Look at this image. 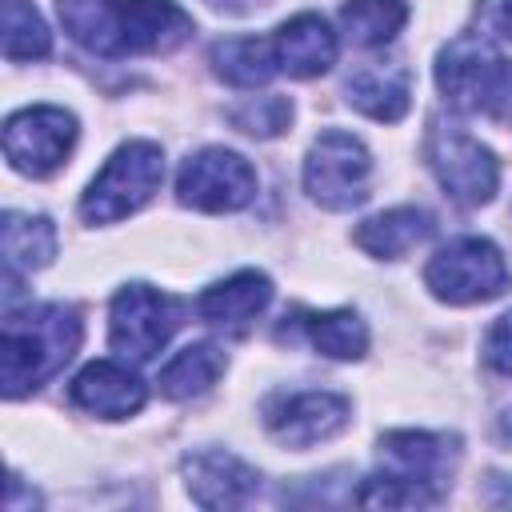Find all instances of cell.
<instances>
[{
  "label": "cell",
  "mask_w": 512,
  "mask_h": 512,
  "mask_svg": "<svg viewBox=\"0 0 512 512\" xmlns=\"http://www.w3.org/2000/svg\"><path fill=\"white\" fill-rule=\"evenodd\" d=\"M64 32L104 60L172 52L192 36V16L172 0H56Z\"/></svg>",
  "instance_id": "obj_1"
},
{
  "label": "cell",
  "mask_w": 512,
  "mask_h": 512,
  "mask_svg": "<svg viewBox=\"0 0 512 512\" xmlns=\"http://www.w3.org/2000/svg\"><path fill=\"white\" fill-rule=\"evenodd\" d=\"M84 324L68 304H36V308H8L4 336H0V380L4 396H28L44 380H52L72 352L80 348Z\"/></svg>",
  "instance_id": "obj_2"
},
{
  "label": "cell",
  "mask_w": 512,
  "mask_h": 512,
  "mask_svg": "<svg viewBox=\"0 0 512 512\" xmlns=\"http://www.w3.org/2000/svg\"><path fill=\"white\" fill-rule=\"evenodd\" d=\"M164 180V152L152 140H128L120 144L108 164L96 172L80 200V216L88 224H116L132 212H140Z\"/></svg>",
  "instance_id": "obj_3"
},
{
  "label": "cell",
  "mask_w": 512,
  "mask_h": 512,
  "mask_svg": "<svg viewBox=\"0 0 512 512\" xmlns=\"http://www.w3.org/2000/svg\"><path fill=\"white\" fill-rule=\"evenodd\" d=\"M436 84L448 96V104L512 124V60L492 52L488 44H448L436 64Z\"/></svg>",
  "instance_id": "obj_4"
},
{
  "label": "cell",
  "mask_w": 512,
  "mask_h": 512,
  "mask_svg": "<svg viewBox=\"0 0 512 512\" xmlns=\"http://www.w3.org/2000/svg\"><path fill=\"white\" fill-rule=\"evenodd\" d=\"M424 284L444 304H484L508 288V264L492 240L460 236L428 260Z\"/></svg>",
  "instance_id": "obj_5"
},
{
  "label": "cell",
  "mask_w": 512,
  "mask_h": 512,
  "mask_svg": "<svg viewBox=\"0 0 512 512\" xmlns=\"http://www.w3.org/2000/svg\"><path fill=\"white\" fill-rule=\"evenodd\" d=\"M368 176H372L368 148L340 128L320 132L316 144L308 148L304 192L328 212H348V208L364 204L368 200Z\"/></svg>",
  "instance_id": "obj_6"
},
{
  "label": "cell",
  "mask_w": 512,
  "mask_h": 512,
  "mask_svg": "<svg viewBox=\"0 0 512 512\" xmlns=\"http://www.w3.org/2000/svg\"><path fill=\"white\" fill-rule=\"evenodd\" d=\"M180 328V304L152 284H124L112 296L108 344L132 364L152 360Z\"/></svg>",
  "instance_id": "obj_7"
},
{
  "label": "cell",
  "mask_w": 512,
  "mask_h": 512,
  "mask_svg": "<svg viewBox=\"0 0 512 512\" xmlns=\"http://www.w3.org/2000/svg\"><path fill=\"white\" fill-rule=\"evenodd\" d=\"M424 152H428V164H432L440 188H444L452 200L476 208V204H488V200L496 196L500 164H496V156H492L480 140H472L464 128L444 124V120H432Z\"/></svg>",
  "instance_id": "obj_8"
},
{
  "label": "cell",
  "mask_w": 512,
  "mask_h": 512,
  "mask_svg": "<svg viewBox=\"0 0 512 512\" xmlns=\"http://www.w3.org/2000/svg\"><path fill=\"white\" fill-rule=\"evenodd\" d=\"M76 144V116L56 104H36L4 124V156L24 176H52Z\"/></svg>",
  "instance_id": "obj_9"
},
{
  "label": "cell",
  "mask_w": 512,
  "mask_h": 512,
  "mask_svg": "<svg viewBox=\"0 0 512 512\" xmlns=\"http://www.w3.org/2000/svg\"><path fill=\"white\" fill-rule=\"evenodd\" d=\"M176 196L200 212H236L256 196V172L240 152L200 148L176 176Z\"/></svg>",
  "instance_id": "obj_10"
},
{
  "label": "cell",
  "mask_w": 512,
  "mask_h": 512,
  "mask_svg": "<svg viewBox=\"0 0 512 512\" xmlns=\"http://www.w3.org/2000/svg\"><path fill=\"white\" fill-rule=\"evenodd\" d=\"M348 400L336 392H296L268 408V432L288 448H312L332 440L348 424Z\"/></svg>",
  "instance_id": "obj_11"
},
{
  "label": "cell",
  "mask_w": 512,
  "mask_h": 512,
  "mask_svg": "<svg viewBox=\"0 0 512 512\" xmlns=\"http://www.w3.org/2000/svg\"><path fill=\"white\" fill-rule=\"evenodd\" d=\"M256 480L260 476L232 452L208 448V452L184 456V484L200 508H240L252 500Z\"/></svg>",
  "instance_id": "obj_12"
},
{
  "label": "cell",
  "mask_w": 512,
  "mask_h": 512,
  "mask_svg": "<svg viewBox=\"0 0 512 512\" xmlns=\"http://www.w3.org/2000/svg\"><path fill=\"white\" fill-rule=\"evenodd\" d=\"M72 404L92 412V416H104V420H124L132 412L144 408V380L136 372H128L124 364H112V360H92L76 372L72 388H68Z\"/></svg>",
  "instance_id": "obj_13"
},
{
  "label": "cell",
  "mask_w": 512,
  "mask_h": 512,
  "mask_svg": "<svg viewBox=\"0 0 512 512\" xmlns=\"http://www.w3.org/2000/svg\"><path fill=\"white\" fill-rule=\"evenodd\" d=\"M272 56H276V68L296 76V80L320 76L336 64V32L316 12H300L276 28Z\"/></svg>",
  "instance_id": "obj_14"
},
{
  "label": "cell",
  "mask_w": 512,
  "mask_h": 512,
  "mask_svg": "<svg viewBox=\"0 0 512 512\" xmlns=\"http://www.w3.org/2000/svg\"><path fill=\"white\" fill-rule=\"evenodd\" d=\"M268 300H272V280L264 272L248 268V272H236V276L204 288V296L196 300V312H200V320H208L216 328L240 332L268 308Z\"/></svg>",
  "instance_id": "obj_15"
},
{
  "label": "cell",
  "mask_w": 512,
  "mask_h": 512,
  "mask_svg": "<svg viewBox=\"0 0 512 512\" xmlns=\"http://www.w3.org/2000/svg\"><path fill=\"white\" fill-rule=\"evenodd\" d=\"M348 104L372 120L396 124L412 104V72L404 64H360L344 80Z\"/></svg>",
  "instance_id": "obj_16"
},
{
  "label": "cell",
  "mask_w": 512,
  "mask_h": 512,
  "mask_svg": "<svg viewBox=\"0 0 512 512\" xmlns=\"http://www.w3.org/2000/svg\"><path fill=\"white\" fill-rule=\"evenodd\" d=\"M380 456L392 464L396 476L436 488V480L448 472L456 448L448 436H432V432H388L380 440Z\"/></svg>",
  "instance_id": "obj_17"
},
{
  "label": "cell",
  "mask_w": 512,
  "mask_h": 512,
  "mask_svg": "<svg viewBox=\"0 0 512 512\" xmlns=\"http://www.w3.org/2000/svg\"><path fill=\"white\" fill-rule=\"evenodd\" d=\"M428 232H432V216L424 208H388V212H380L356 228V244L368 256L400 260L420 240H428Z\"/></svg>",
  "instance_id": "obj_18"
},
{
  "label": "cell",
  "mask_w": 512,
  "mask_h": 512,
  "mask_svg": "<svg viewBox=\"0 0 512 512\" xmlns=\"http://www.w3.org/2000/svg\"><path fill=\"white\" fill-rule=\"evenodd\" d=\"M220 372H224V352H220L216 344L200 340V344L180 348V352L164 364V372H160V392H164L168 400H192V396H204V392L216 384Z\"/></svg>",
  "instance_id": "obj_19"
},
{
  "label": "cell",
  "mask_w": 512,
  "mask_h": 512,
  "mask_svg": "<svg viewBox=\"0 0 512 512\" xmlns=\"http://www.w3.org/2000/svg\"><path fill=\"white\" fill-rule=\"evenodd\" d=\"M212 64H216V76L236 88H260L272 80V72H280L272 56V40H256V36L220 40L212 48Z\"/></svg>",
  "instance_id": "obj_20"
},
{
  "label": "cell",
  "mask_w": 512,
  "mask_h": 512,
  "mask_svg": "<svg viewBox=\"0 0 512 512\" xmlns=\"http://www.w3.org/2000/svg\"><path fill=\"white\" fill-rule=\"evenodd\" d=\"M56 256V228L44 216H4V264L8 272H36Z\"/></svg>",
  "instance_id": "obj_21"
},
{
  "label": "cell",
  "mask_w": 512,
  "mask_h": 512,
  "mask_svg": "<svg viewBox=\"0 0 512 512\" xmlns=\"http://www.w3.org/2000/svg\"><path fill=\"white\" fill-rule=\"evenodd\" d=\"M404 20H408L404 0H348L340 8L344 36L360 48H384L388 40H396Z\"/></svg>",
  "instance_id": "obj_22"
},
{
  "label": "cell",
  "mask_w": 512,
  "mask_h": 512,
  "mask_svg": "<svg viewBox=\"0 0 512 512\" xmlns=\"http://www.w3.org/2000/svg\"><path fill=\"white\" fill-rule=\"evenodd\" d=\"M308 340L332 356V360H360L368 352V328L352 308H336V312H304L300 316Z\"/></svg>",
  "instance_id": "obj_23"
},
{
  "label": "cell",
  "mask_w": 512,
  "mask_h": 512,
  "mask_svg": "<svg viewBox=\"0 0 512 512\" xmlns=\"http://www.w3.org/2000/svg\"><path fill=\"white\" fill-rule=\"evenodd\" d=\"M52 36L40 12L28 0H4V56L8 60H40L48 56Z\"/></svg>",
  "instance_id": "obj_24"
},
{
  "label": "cell",
  "mask_w": 512,
  "mask_h": 512,
  "mask_svg": "<svg viewBox=\"0 0 512 512\" xmlns=\"http://www.w3.org/2000/svg\"><path fill=\"white\" fill-rule=\"evenodd\" d=\"M356 500L368 504V508H424V504H436L440 492L432 484H420V480H408V476H396V472H380V476L364 480Z\"/></svg>",
  "instance_id": "obj_25"
},
{
  "label": "cell",
  "mask_w": 512,
  "mask_h": 512,
  "mask_svg": "<svg viewBox=\"0 0 512 512\" xmlns=\"http://www.w3.org/2000/svg\"><path fill=\"white\" fill-rule=\"evenodd\" d=\"M228 120H232L240 132H248V136H276V132L288 128L292 108H288L284 96H252L248 104L232 108Z\"/></svg>",
  "instance_id": "obj_26"
},
{
  "label": "cell",
  "mask_w": 512,
  "mask_h": 512,
  "mask_svg": "<svg viewBox=\"0 0 512 512\" xmlns=\"http://www.w3.org/2000/svg\"><path fill=\"white\" fill-rule=\"evenodd\" d=\"M484 356L496 372L512 376V312H504L492 328H488V340H484Z\"/></svg>",
  "instance_id": "obj_27"
},
{
  "label": "cell",
  "mask_w": 512,
  "mask_h": 512,
  "mask_svg": "<svg viewBox=\"0 0 512 512\" xmlns=\"http://www.w3.org/2000/svg\"><path fill=\"white\" fill-rule=\"evenodd\" d=\"M496 28H500V36L512 40V0H504V8H500V16H496Z\"/></svg>",
  "instance_id": "obj_28"
},
{
  "label": "cell",
  "mask_w": 512,
  "mask_h": 512,
  "mask_svg": "<svg viewBox=\"0 0 512 512\" xmlns=\"http://www.w3.org/2000/svg\"><path fill=\"white\" fill-rule=\"evenodd\" d=\"M500 440H508V444H512V412H504V416H500Z\"/></svg>",
  "instance_id": "obj_29"
}]
</instances>
